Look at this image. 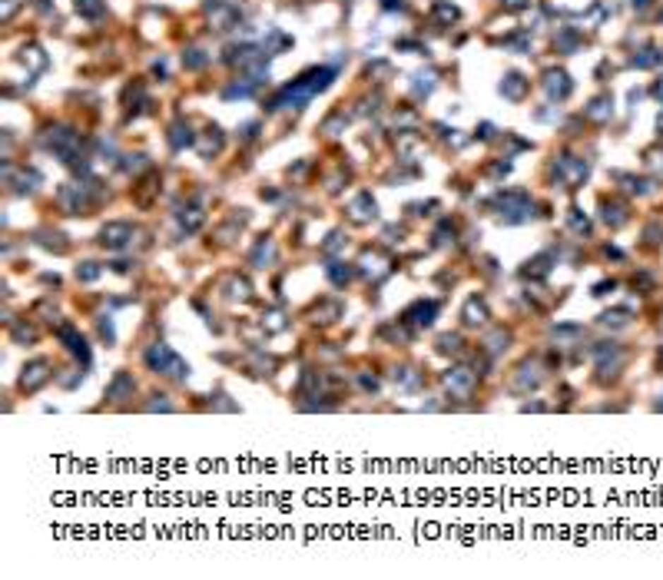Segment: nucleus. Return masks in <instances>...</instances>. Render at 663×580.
I'll return each mask as SVG.
<instances>
[{
  "mask_svg": "<svg viewBox=\"0 0 663 580\" xmlns=\"http://www.w3.org/2000/svg\"><path fill=\"white\" fill-rule=\"evenodd\" d=\"M328 80H332V70H312V73H305L299 83H292V87H285L279 97H275V107H285V103H292V107H302L305 99L312 97L316 90H325Z\"/></svg>",
  "mask_w": 663,
  "mask_h": 580,
  "instance_id": "nucleus-1",
  "label": "nucleus"
},
{
  "mask_svg": "<svg viewBox=\"0 0 663 580\" xmlns=\"http://www.w3.org/2000/svg\"><path fill=\"white\" fill-rule=\"evenodd\" d=\"M544 87H547L551 97H567V93H571V80H567L564 70H554V73H547V83H544Z\"/></svg>",
  "mask_w": 663,
  "mask_h": 580,
  "instance_id": "nucleus-2",
  "label": "nucleus"
},
{
  "mask_svg": "<svg viewBox=\"0 0 663 580\" xmlns=\"http://www.w3.org/2000/svg\"><path fill=\"white\" fill-rule=\"evenodd\" d=\"M501 90H504L508 97H514V99H518V97H521V93H524V80L518 77V73H511V77H508V80H504V83H501Z\"/></svg>",
  "mask_w": 663,
  "mask_h": 580,
  "instance_id": "nucleus-3",
  "label": "nucleus"
},
{
  "mask_svg": "<svg viewBox=\"0 0 663 580\" xmlns=\"http://www.w3.org/2000/svg\"><path fill=\"white\" fill-rule=\"evenodd\" d=\"M76 11L87 13V17H97V13L103 11V4H100V0H76Z\"/></svg>",
  "mask_w": 663,
  "mask_h": 580,
  "instance_id": "nucleus-4",
  "label": "nucleus"
}]
</instances>
